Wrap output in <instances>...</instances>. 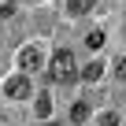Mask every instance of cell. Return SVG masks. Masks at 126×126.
Here are the masks:
<instances>
[{
    "mask_svg": "<svg viewBox=\"0 0 126 126\" xmlns=\"http://www.w3.org/2000/svg\"><path fill=\"white\" fill-rule=\"evenodd\" d=\"M115 71H119V78L126 82V56H119V59H115Z\"/></svg>",
    "mask_w": 126,
    "mask_h": 126,
    "instance_id": "9",
    "label": "cell"
},
{
    "mask_svg": "<svg viewBox=\"0 0 126 126\" xmlns=\"http://www.w3.org/2000/svg\"><path fill=\"white\" fill-rule=\"evenodd\" d=\"M19 63H22V71H37V67H41V48H37V45H33V48H22Z\"/></svg>",
    "mask_w": 126,
    "mask_h": 126,
    "instance_id": "3",
    "label": "cell"
},
{
    "mask_svg": "<svg viewBox=\"0 0 126 126\" xmlns=\"http://www.w3.org/2000/svg\"><path fill=\"white\" fill-rule=\"evenodd\" d=\"M89 119V104L85 100H74V108H71V122H85Z\"/></svg>",
    "mask_w": 126,
    "mask_h": 126,
    "instance_id": "6",
    "label": "cell"
},
{
    "mask_svg": "<svg viewBox=\"0 0 126 126\" xmlns=\"http://www.w3.org/2000/svg\"><path fill=\"white\" fill-rule=\"evenodd\" d=\"M100 126H119V115H111V111H108V115H100Z\"/></svg>",
    "mask_w": 126,
    "mask_h": 126,
    "instance_id": "10",
    "label": "cell"
},
{
    "mask_svg": "<svg viewBox=\"0 0 126 126\" xmlns=\"http://www.w3.org/2000/svg\"><path fill=\"white\" fill-rule=\"evenodd\" d=\"M100 74H104V63H100V59H93V63H89V67H85L78 78H85V82H96Z\"/></svg>",
    "mask_w": 126,
    "mask_h": 126,
    "instance_id": "4",
    "label": "cell"
},
{
    "mask_svg": "<svg viewBox=\"0 0 126 126\" xmlns=\"http://www.w3.org/2000/svg\"><path fill=\"white\" fill-rule=\"evenodd\" d=\"M4 93H8L11 100H26V96L33 93V89H30V78H26V74H15V78H11L8 85H4Z\"/></svg>",
    "mask_w": 126,
    "mask_h": 126,
    "instance_id": "2",
    "label": "cell"
},
{
    "mask_svg": "<svg viewBox=\"0 0 126 126\" xmlns=\"http://www.w3.org/2000/svg\"><path fill=\"white\" fill-rule=\"evenodd\" d=\"M52 78H56V82H74V78H78V63H74V52L59 48V52L52 56Z\"/></svg>",
    "mask_w": 126,
    "mask_h": 126,
    "instance_id": "1",
    "label": "cell"
},
{
    "mask_svg": "<svg viewBox=\"0 0 126 126\" xmlns=\"http://www.w3.org/2000/svg\"><path fill=\"white\" fill-rule=\"evenodd\" d=\"M85 45H89V48L96 52V48L104 45V30H89V33H85Z\"/></svg>",
    "mask_w": 126,
    "mask_h": 126,
    "instance_id": "7",
    "label": "cell"
},
{
    "mask_svg": "<svg viewBox=\"0 0 126 126\" xmlns=\"http://www.w3.org/2000/svg\"><path fill=\"white\" fill-rule=\"evenodd\" d=\"M85 8H89V4H85V0H67V11H71V15H82Z\"/></svg>",
    "mask_w": 126,
    "mask_h": 126,
    "instance_id": "8",
    "label": "cell"
},
{
    "mask_svg": "<svg viewBox=\"0 0 126 126\" xmlns=\"http://www.w3.org/2000/svg\"><path fill=\"white\" fill-rule=\"evenodd\" d=\"M48 111H52V96H48V93H41V96H37V104H33V115H37V119H45Z\"/></svg>",
    "mask_w": 126,
    "mask_h": 126,
    "instance_id": "5",
    "label": "cell"
},
{
    "mask_svg": "<svg viewBox=\"0 0 126 126\" xmlns=\"http://www.w3.org/2000/svg\"><path fill=\"white\" fill-rule=\"evenodd\" d=\"M85 4H96V0H85Z\"/></svg>",
    "mask_w": 126,
    "mask_h": 126,
    "instance_id": "11",
    "label": "cell"
}]
</instances>
